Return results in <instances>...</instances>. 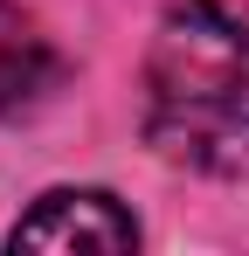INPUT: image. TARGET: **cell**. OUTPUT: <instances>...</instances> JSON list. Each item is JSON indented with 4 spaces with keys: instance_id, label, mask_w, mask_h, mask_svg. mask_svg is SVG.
I'll return each mask as SVG.
<instances>
[{
    "instance_id": "1",
    "label": "cell",
    "mask_w": 249,
    "mask_h": 256,
    "mask_svg": "<svg viewBox=\"0 0 249 256\" xmlns=\"http://www.w3.org/2000/svg\"><path fill=\"white\" fill-rule=\"evenodd\" d=\"M146 138L173 166L249 173V7L173 0L146 48Z\"/></svg>"
},
{
    "instance_id": "2",
    "label": "cell",
    "mask_w": 249,
    "mask_h": 256,
    "mask_svg": "<svg viewBox=\"0 0 249 256\" xmlns=\"http://www.w3.org/2000/svg\"><path fill=\"white\" fill-rule=\"evenodd\" d=\"M7 250H48V256H124L138 250V222L104 187H56L14 222Z\"/></svg>"
},
{
    "instance_id": "3",
    "label": "cell",
    "mask_w": 249,
    "mask_h": 256,
    "mask_svg": "<svg viewBox=\"0 0 249 256\" xmlns=\"http://www.w3.org/2000/svg\"><path fill=\"white\" fill-rule=\"evenodd\" d=\"M56 76H62V56L42 35V21L28 7L0 0V118H7V111H28Z\"/></svg>"
}]
</instances>
